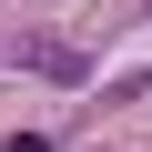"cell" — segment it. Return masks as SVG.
I'll return each instance as SVG.
<instances>
[{"instance_id":"1","label":"cell","mask_w":152,"mask_h":152,"mask_svg":"<svg viewBox=\"0 0 152 152\" xmlns=\"http://www.w3.org/2000/svg\"><path fill=\"white\" fill-rule=\"evenodd\" d=\"M0 61H10V71H41V81H71V91L91 81V61L71 51L61 31H20V41H0Z\"/></svg>"},{"instance_id":"2","label":"cell","mask_w":152,"mask_h":152,"mask_svg":"<svg viewBox=\"0 0 152 152\" xmlns=\"http://www.w3.org/2000/svg\"><path fill=\"white\" fill-rule=\"evenodd\" d=\"M10 152H51V132H10Z\"/></svg>"}]
</instances>
